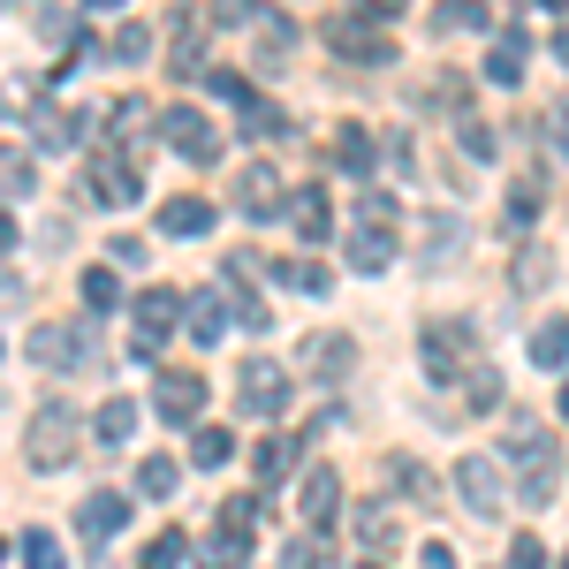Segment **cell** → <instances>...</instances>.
<instances>
[{"label":"cell","instance_id":"obj_1","mask_svg":"<svg viewBox=\"0 0 569 569\" xmlns=\"http://www.w3.org/2000/svg\"><path fill=\"white\" fill-rule=\"evenodd\" d=\"M501 448H509V463H525V509H547L555 493H562V448H555V433L539 426V418H509V433H501Z\"/></svg>","mask_w":569,"mask_h":569},{"label":"cell","instance_id":"obj_2","mask_svg":"<svg viewBox=\"0 0 569 569\" xmlns=\"http://www.w3.org/2000/svg\"><path fill=\"white\" fill-rule=\"evenodd\" d=\"M418 350H426V380L456 388V380L479 365V327H471V319H426Z\"/></svg>","mask_w":569,"mask_h":569},{"label":"cell","instance_id":"obj_3","mask_svg":"<svg viewBox=\"0 0 569 569\" xmlns=\"http://www.w3.org/2000/svg\"><path fill=\"white\" fill-rule=\"evenodd\" d=\"M23 456H31V471H69V456H77V410L69 402H39V418L23 426Z\"/></svg>","mask_w":569,"mask_h":569},{"label":"cell","instance_id":"obj_4","mask_svg":"<svg viewBox=\"0 0 569 569\" xmlns=\"http://www.w3.org/2000/svg\"><path fill=\"white\" fill-rule=\"evenodd\" d=\"M236 388H243V410H251V418H281V410L297 402V380H289L273 357H243Z\"/></svg>","mask_w":569,"mask_h":569},{"label":"cell","instance_id":"obj_5","mask_svg":"<svg viewBox=\"0 0 569 569\" xmlns=\"http://www.w3.org/2000/svg\"><path fill=\"white\" fill-rule=\"evenodd\" d=\"M176 319H182V297H176V289H144V297H137V335H130V357H137V365H160V342L176 335Z\"/></svg>","mask_w":569,"mask_h":569},{"label":"cell","instance_id":"obj_6","mask_svg":"<svg viewBox=\"0 0 569 569\" xmlns=\"http://www.w3.org/2000/svg\"><path fill=\"white\" fill-rule=\"evenodd\" d=\"M456 493H463L471 517H501L509 509V486H501V463L493 456H463L456 463Z\"/></svg>","mask_w":569,"mask_h":569},{"label":"cell","instance_id":"obj_7","mask_svg":"<svg viewBox=\"0 0 569 569\" xmlns=\"http://www.w3.org/2000/svg\"><path fill=\"white\" fill-rule=\"evenodd\" d=\"M31 365H46V372H84L91 365V327H53V319H46L39 335H31Z\"/></svg>","mask_w":569,"mask_h":569},{"label":"cell","instance_id":"obj_8","mask_svg":"<svg viewBox=\"0 0 569 569\" xmlns=\"http://www.w3.org/2000/svg\"><path fill=\"white\" fill-rule=\"evenodd\" d=\"M160 144H176L182 160H213V152H220V130L198 114V107H160Z\"/></svg>","mask_w":569,"mask_h":569},{"label":"cell","instance_id":"obj_9","mask_svg":"<svg viewBox=\"0 0 569 569\" xmlns=\"http://www.w3.org/2000/svg\"><path fill=\"white\" fill-rule=\"evenodd\" d=\"M342 259H350V273H388L402 259V236L380 228V220H357L350 236H342Z\"/></svg>","mask_w":569,"mask_h":569},{"label":"cell","instance_id":"obj_10","mask_svg":"<svg viewBox=\"0 0 569 569\" xmlns=\"http://www.w3.org/2000/svg\"><path fill=\"white\" fill-rule=\"evenodd\" d=\"M152 410H160L168 426H198V410H206V380H198V372H152Z\"/></svg>","mask_w":569,"mask_h":569},{"label":"cell","instance_id":"obj_11","mask_svg":"<svg viewBox=\"0 0 569 569\" xmlns=\"http://www.w3.org/2000/svg\"><path fill=\"white\" fill-rule=\"evenodd\" d=\"M84 130H91L84 107H61V99H39V107H31V137H39V152H69Z\"/></svg>","mask_w":569,"mask_h":569},{"label":"cell","instance_id":"obj_12","mask_svg":"<svg viewBox=\"0 0 569 569\" xmlns=\"http://www.w3.org/2000/svg\"><path fill=\"white\" fill-rule=\"evenodd\" d=\"M122 525H130V493L99 486V493H84V501H77V531H84L91 547H107V539H114Z\"/></svg>","mask_w":569,"mask_h":569},{"label":"cell","instance_id":"obj_13","mask_svg":"<svg viewBox=\"0 0 569 569\" xmlns=\"http://www.w3.org/2000/svg\"><path fill=\"white\" fill-rule=\"evenodd\" d=\"M327 46H335L342 61H388V53H395L388 31H372V23H342V16L327 23Z\"/></svg>","mask_w":569,"mask_h":569},{"label":"cell","instance_id":"obj_14","mask_svg":"<svg viewBox=\"0 0 569 569\" xmlns=\"http://www.w3.org/2000/svg\"><path fill=\"white\" fill-rule=\"evenodd\" d=\"M84 190L99 198V206H137V198H144V182H137V168H130V160H99Z\"/></svg>","mask_w":569,"mask_h":569},{"label":"cell","instance_id":"obj_15","mask_svg":"<svg viewBox=\"0 0 569 569\" xmlns=\"http://www.w3.org/2000/svg\"><path fill=\"white\" fill-rule=\"evenodd\" d=\"M350 365H357L350 335H311V342H305V372H311V380H342Z\"/></svg>","mask_w":569,"mask_h":569},{"label":"cell","instance_id":"obj_16","mask_svg":"<svg viewBox=\"0 0 569 569\" xmlns=\"http://www.w3.org/2000/svg\"><path fill=\"white\" fill-rule=\"evenodd\" d=\"M289 220H297L305 243H327V236H335V206H327V190H319V182L297 190V198H289Z\"/></svg>","mask_w":569,"mask_h":569},{"label":"cell","instance_id":"obj_17","mask_svg":"<svg viewBox=\"0 0 569 569\" xmlns=\"http://www.w3.org/2000/svg\"><path fill=\"white\" fill-rule=\"evenodd\" d=\"M236 206H243L251 220L281 213V182H273V168H243V176H236Z\"/></svg>","mask_w":569,"mask_h":569},{"label":"cell","instance_id":"obj_18","mask_svg":"<svg viewBox=\"0 0 569 569\" xmlns=\"http://www.w3.org/2000/svg\"><path fill=\"white\" fill-rule=\"evenodd\" d=\"M107 137H122V144H137V137H160V114H152V99H114V114H107Z\"/></svg>","mask_w":569,"mask_h":569},{"label":"cell","instance_id":"obj_19","mask_svg":"<svg viewBox=\"0 0 569 569\" xmlns=\"http://www.w3.org/2000/svg\"><path fill=\"white\" fill-rule=\"evenodd\" d=\"M335 168H342L350 182H372V130L342 122V130H335Z\"/></svg>","mask_w":569,"mask_h":569},{"label":"cell","instance_id":"obj_20","mask_svg":"<svg viewBox=\"0 0 569 569\" xmlns=\"http://www.w3.org/2000/svg\"><path fill=\"white\" fill-rule=\"evenodd\" d=\"M456 388H463V418H493V410H501V372H493V365H471Z\"/></svg>","mask_w":569,"mask_h":569},{"label":"cell","instance_id":"obj_21","mask_svg":"<svg viewBox=\"0 0 569 569\" xmlns=\"http://www.w3.org/2000/svg\"><path fill=\"white\" fill-rule=\"evenodd\" d=\"M137 410H144V402H130V395H107V402H99V418H91V433L107 440V448H122V440L137 433Z\"/></svg>","mask_w":569,"mask_h":569},{"label":"cell","instance_id":"obj_22","mask_svg":"<svg viewBox=\"0 0 569 569\" xmlns=\"http://www.w3.org/2000/svg\"><path fill=\"white\" fill-rule=\"evenodd\" d=\"M168 69H176V77H206V39H198V16H176V46H168Z\"/></svg>","mask_w":569,"mask_h":569},{"label":"cell","instance_id":"obj_23","mask_svg":"<svg viewBox=\"0 0 569 569\" xmlns=\"http://www.w3.org/2000/svg\"><path fill=\"white\" fill-rule=\"evenodd\" d=\"M160 228L190 243V236H206V228H213V206H206V198H168V206H160Z\"/></svg>","mask_w":569,"mask_h":569},{"label":"cell","instance_id":"obj_24","mask_svg":"<svg viewBox=\"0 0 569 569\" xmlns=\"http://www.w3.org/2000/svg\"><path fill=\"white\" fill-rule=\"evenodd\" d=\"M335 501H342V479H335V471H305V493H297L305 525H327V517H335Z\"/></svg>","mask_w":569,"mask_h":569},{"label":"cell","instance_id":"obj_25","mask_svg":"<svg viewBox=\"0 0 569 569\" xmlns=\"http://www.w3.org/2000/svg\"><path fill=\"white\" fill-rule=\"evenodd\" d=\"M39 190V160L23 144H0V198H31Z\"/></svg>","mask_w":569,"mask_h":569},{"label":"cell","instance_id":"obj_26","mask_svg":"<svg viewBox=\"0 0 569 569\" xmlns=\"http://www.w3.org/2000/svg\"><path fill=\"white\" fill-rule=\"evenodd\" d=\"M273 281L297 289V297H327V289H335V273H327L319 259H281V266H273Z\"/></svg>","mask_w":569,"mask_h":569},{"label":"cell","instance_id":"obj_27","mask_svg":"<svg viewBox=\"0 0 569 569\" xmlns=\"http://www.w3.org/2000/svg\"><path fill=\"white\" fill-rule=\"evenodd\" d=\"M251 471H259V486H281L289 479V471H297V440H259V448H251Z\"/></svg>","mask_w":569,"mask_h":569},{"label":"cell","instance_id":"obj_28","mask_svg":"<svg viewBox=\"0 0 569 569\" xmlns=\"http://www.w3.org/2000/svg\"><path fill=\"white\" fill-rule=\"evenodd\" d=\"M525 61H531V39L517 31V39H501L486 53V77H493V84H525Z\"/></svg>","mask_w":569,"mask_h":569},{"label":"cell","instance_id":"obj_29","mask_svg":"<svg viewBox=\"0 0 569 569\" xmlns=\"http://www.w3.org/2000/svg\"><path fill=\"white\" fill-rule=\"evenodd\" d=\"M493 16H486V0H440L433 8V31L440 39H456V31H486Z\"/></svg>","mask_w":569,"mask_h":569},{"label":"cell","instance_id":"obj_30","mask_svg":"<svg viewBox=\"0 0 569 569\" xmlns=\"http://www.w3.org/2000/svg\"><path fill=\"white\" fill-rule=\"evenodd\" d=\"M228 327H236V311H228V297H198V305H190V335H198L206 350H213V342L228 335Z\"/></svg>","mask_w":569,"mask_h":569},{"label":"cell","instance_id":"obj_31","mask_svg":"<svg viewBox=\"0 0 569 569\" xmlns=\"http://www.w3.org/2000/svg\"><path fill=\"white\" fill-rule=\"evenodd\" d=\"M531 365H547V372H562V365H569V319H539V335H531Z\"/></svg>","mask_w":569,"mask_h":569},{"label":"cell","instance_id":"obj_32","mask_svg":"<svg viewBox=\"0 0 569 569\" xmlns=\"http://www.w3.org/2000/svg\"><path fill=\"white\" fill-rule=\"evenodd\" d=\"M228 456H236V433H228V426H198V433H190V463H198V471H220Z\"/></svg>","mask_w":569,"mask_h":569},{"label":"cell","instance_id":"obj_33","mask_svg":"<svg viewBox=\"0 0 569 569\" xmlns=\"http://www.w3.org/2000/svg\"><path fill=\"white\" fill-rule=\"evenodd\" d=\"M176 486H182V463H168V456H144V463H137V493H144V501H168Z\"/></svg>","mask_w":569,"mask_h":569},{"label":"cell","instance_id":"obj_34","mask_svg":"<svg viewBox=\"0 0 569 569\" xmlns=\"http://www.w3.org/2000/svg\"><path fill=\"white\" fill-rule=\"evenodd\" d=\"M243 555H251V539H236V531H213V539L198 547V569H243Z\"/></svg>","mask_w":569,"mask_h":569},{"label":"cell","instance_id":"obj_35","mask_svg":"<svg viewBox=\"0 0 569 569\" xmlns=\"http://www.w3.org/2000/svg\"><path fill=\"white\" fill-rule=\"evenodd\" d=\"M539 206H547V182H539V176H517V182H509V220H517V228H531V220H539Z\"/></svg>","mask_w":569,"mask_h":569},{"label":"cell","instance_id":"obj_36","mask_svg":"<svg viewBox=\"0 0 569 569\" xmlns=\"http://www.w3.org/2000/svg\"><path fill=\"white\" fill-rule=\"evenodd\" d=\"M251 525H259V493H228V501H220V517H213V531L251 539Z\"/></svg>","mask_w":569,"mask_h":569},{"label":"cell","instance_id":"obj_37","mask_svg":"<svg viewBox=\"0 0 569 569\" xmlns=\"http://www.w3.org/2000/svg\"><path fill=\"white\" fill-rule=\"evenodd\" d=\"M16 555H23V569H69V562H61V539H53V531H23V547H16Z\"/></svg>","mask_w":569,"mask_h":569},{"label":"cell","instance_id":"obj_38","mask_svg":"<svg viewBox=\"0 0 569 569\" xmlns=\"http://www.w3.org/2000/svg\"><path fill=\"white\" fill-rule=\"evenodd\" d=\"M107 53H114V61H122V69H137V61H144V53H152V31H144V23H122V31H114V46H107Z\"/></svg>","mask_w":569,"mask_h":569},{"label":"cell","instance_id":"obj_39","mask_svg":"<svg viewBox=\"0 0 569 569\" xmlns=\"http://www.w3.org/2000/svg\"><path fill=\"white\" fill-rule=\"evenodd\" d=\"M281 569H327V539H319V531L289 539V547H281Z\"/></svg>","mask_w":569,"mask_h":569},{"label":"cell","instance_id":"obj_40","mask_svg":"<svg viewBox=\"0 0 569 569\" xmlns=\"http://www.w3.org/2000/svg\"><path fill=\"white\" fill-rule=\"evenodd\" d=\"M84 305L99 311V319H107V311L122 305V281H114V273H99V266H91V273H84Z\"/></svg>","mask_w":569,"mask_h":569},{"label":"cell","instance_id":"obj_41","mask_svg":"<svg viewBox=\"0 0 569 569\" xmlns=\"http://www.w3.org/2000/svg\"><path fill=\"white\" fill-rule=\"evenodd\" d=\"M357 539H365V547H395L402 531H395V517H388V509H365V517H357Z\"/></svg>","mask_w":569,"mask_h":569},{"label":"cell","instance_id":"obj_42","mask_svg":"<svg viewBox=\"0 0 569 569\" xmlns=\"http://www.w3.org/2000/svg\"><path fill=\"white\" fill-rule=\"evenodd\" d=\"M289 137V114H273V107H266V99H251V107H243V137Z\"/></svg>","mask_w":569,"mask_h":569},{"label":"cell","instance_id":"obj_43","mask_svg":"<svg viewBox=\"0 0 569 569\" xmlns=\"http://www.w3.org/2000/svg\"><path fill=\"white\" fill-rule=\"evenodd\" d=\"M182 555H190V547H182V531H160V539L144 547V569H176Z\"/></svg>","mask_w":569,"mask_h":569},{"label":"cell","instance_id":"obj_44","mask_svg":"<svg viewBox=\"0 0 569 569\" xmlns=\"http://www.w3.org/2000/svg\"><path fill=\"white\" fill-rule=\"evenodd\" d=\"M509 569H547V547H539L531 531H517V547H509Z\"/></svg>","mask_w":569,"mask_h":569},{"label":"cell","instance_id":"obj_45","mask_svg":"<svg viewBox=\"0 0 569 569\" xmlns=\"http://www.w3.org/2000/svg\"><path fill=\"white\" fill-rule=\"evenodd\" d=\"M213 91H220V99H236V107H251V99H259V91L243 84V77H236V69H213Z\"/></svg>","mask_w":569,"mask_h":569},{"label":"cell","instance_id":"obj_46","mask_svg":"<svg viewBox=\"0 0 569 569\" xmlns=\"http://www.w3.org/2000/svg\"><path fill=\"white\" fill-rule=\"evenodd\" d=\"M463 152H471V160H493V130H486V122H463Z\"/></svg>","mask_w":569,"mask_h":569},{"label":"cell","instance_id":"obj_47","mask_svg":"<svg viewBox=\"0 0 569 569\" xmlns=\"http://www.w3.org/2000/svg\"><path fill=\"white\" fill-rule=\"evenodd\" d=\"M547 266H555L547 251H531V259H517V289H525V281H547Z\"/></svg>","mask_w":569,"mask_h":569},{"label":"cell","instance_id":"obj_48","mask_svg":"<svg viewBox=\"0 0 569 569\" xmlns=\"http://www.w3.org/2000/svg\"><path fill=\"white\" fill-rule=\"evenodd\" d=\"M213 16H220V23H251L259 8H251V0H213Z\"/></svg>","mask_w":569,"mask_h":569},{"label":"cell","instance_id":"obj_49","mask_svg":"<svg viewBox=\"0 0 569 569\" xmlns=\"http://www.w3.org/2000/svg\"><path fill=\"white\" fill-rule=\"evenodd\" d=\"M418 562H426V569H456V555H448V547H440V539H433V547H426Z\"/></svg>","mask_w":569,"mask_h":569},{"label":"cell","instance_id":"obj_50","mask_svg":"<svg viewBox=\"0 0 569 569\" xmlns=\"http://www.w3.org/2000/svg\"><path fill=\"white\" fill-rule=\"evenodd\" d=\"M555 152L569 160V107H555Z\"/></svg>","mask_w":569,"mask_h":569},{"label":"cell","instance_id":"obj_51","mask_svg":"<svg viewBox=\"0 0 569 569\" xmlns=\"http://www.w3.org/2000/svg\"><path fill=\"white\" fill-rule=\"evenodd\" d=\"M357 8H365V16H402L410 0H357Z\"/></svg>","mask_w":569,"mask_h":569},{"label":"cell","instance_id":"obj_52","mask_svg":"<svg viewBox=\"0 0 569 569\" xmlns=\"http://www.w3.org/2000/svg\"><path fill=\"white\" fill-rule=\"evenodd\" d=\"M0 251H16V213L0 206Z\"/></svg>","mask_w":569,"mask_h":569},{"label":"cell","instance_id":"obj_53","mask_svg":"<svg viewBox=\"0 0 569 569\" xmlns=\"http://www.w3.org/2000/svg\"><path fill=\"white\" fill-rule=\"evenodd\" d=\"M0 305H16V273H0Z\"/></svg>","mask_w":569,"mask_h":569},{"label":"cell","instance_id":"obj_54","mask_svg":"<svg viewBox=\"0 0 569 569\" xmlns=\"http://www.w3.org/2000/svg\"><path fill=\"white\" fill-rule=\"evenodd\" d=\"M84 8H91V16H114V8H122V0H84Z\"/></svg>","mask_w":569,"mask_h":569},{"label":"cell","instance_id":"obj_55","mask_svg":"<svg viewBox=\"0 0 569 569\" xmlns=\"http://www.w3.org/2000/svg\"><path fill=\"white\" fill-rule=\"evenodd\" d=\"M555 53H562V61H569V31H562V39H555Z\"/></svg>","mask_w":569,"mask_h":569},{"label":"cell","instance_id":"obj_56","mask_svg":"<svg viewBox=\"0 0 569 569\" xmlns=\"http://www.w3.org/2000/svg\"><path fill=\"white\" fill-rule=\"evenodd\" d=\"M562 418H569V380H562Z\"/></svg>","mask_w":569,"mask_h":569},{"label":"cell","instance_id":"obj_57","mask_svg":"<svg viewBox=\"0 0 569 569\" xmlns=\"http://www.w3.org/2000/svg\"><path fill=\"white\" fill-rule=\"evenodd\" d=\"M539 8H569V0H539Z\"/></svg>","mask_w":569,"mask_h":569},{"label":"cell","instance_id":"obj_58","mask_svg":"<svg viewBox=\"0 0 569 569\" xmlns=\"http://www.w3.org/2000/svg\"><path fill=\"white\" fill-rule=\"evenodd\" d=\"M0 562H8V539H0Z\"/></svg>","mask_w":569,"mask_h":569},{"label":"cell","instance_id":"obj_59","mask_svg":"<svg viewBox=\"0 0 569 569\" xmlns=\"http://www.w3.org/2000/svg\"><path fill=\"white\" fill-rule=\"evenodd\" d=\"M555 569H569V555H562V562H555Z\"/></svg>","mask_w":569,"mask_h":569},{"label":"cell","instance_id":"obj_60","mask_svg":"<svg viewBox=\"0 0 569 569\" xmlns=\"http://www.w3.org/2000/svg\"><path fill=\"white\" fill-rule=\"evenodd\" d=\"M365 569H380V562H365Z\"/></svg>","mask_w":569,"mask_h":569},{"label":"cell","instance_id":"obj_61","mask_svg":"<svg viewBox=\"0 0 569 569\" xmlns=\"http://www.w3.org/2000/svg\"><path fill=\"white\" fill-rule=\"evenodd\" d=\"M0 8H8V0H0Z\"/></svg>","mask_w":569,"mask_h":569}]
</instances>
